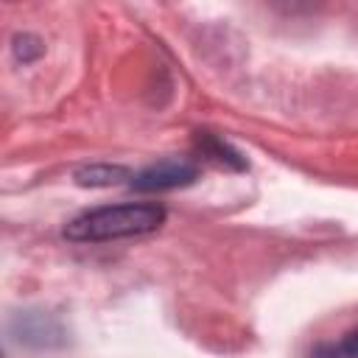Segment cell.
<instances>
[{"mask_svg": "<svg viewBox=\"0 0 358 358\" xmlns=\"http://www.w3.org/2000/svg\"><path fill=\"white\" fill-rule=\"evenodd\" d=\"M165 221V207L157 201H126V204H106L76 215L64 227V238L76 243H98V241H117L148 235L159 229Z\"/></svg>", "mask_w": 358, "mask_h": 358, "instance_id": "cell-1", "label": "cell"}, {"mask_svg": "<svg viewBox=\"0 0 358 358\" xmlns=\"http://www.w3.org/2000/svg\"><path fill=\"white\" fill-rule=\"evenodd\" d=\"M196 179H199V168L193 162H187V159H159V162L143 168L140 173H134L129 187L137 190V193H162V190L193 185Z\"/></svg>", "mask_w": 358, "mask_h": 358, "instance_id": "cell-2", "label": "cell"}, {"mask_svg": "<svg viewBox=\"0 0 358 358\" xmlns=\"http://www.w3.org/2000/svg\"><path fill=\"white\" fill-rule=\"evenodd\" d=\"M76 185L81 187H112V185H123L131 182V171L123 165H109V162H92L84 165L73 173Z\"/></svg>", "mask_w": 358, "mask_h": 358, "instance_id": "cell-3", "label": "cell"}, {"mask_svg": "<svg viewBox=\"0 0 358 358\" xmlns=\"http://www.w3.org/2000/svg\"><path fill=\"white\" fill-rule=\"evenodd\" d=\"M196 145H199V151H201L204 157H210V159L218 162V165H227V168H235V171H243V168H246V159L241 157V151H235L227 140H221V137H215V134L201 131V134L196 137Z\"/></svg>", "mask_w": 358, "mask_h": 358, "instance_id": "cell-4", "label": "cell"}, {"mask_svg": "<svg viewBox=\"0 0 358 358\" xmlns=\"http://www.w3.org/2000/svg\"><path fill=\"white\" fill-rule=\"evenodd\" d=\"M310 358H358V330L347 333L338 344H319Z\"/></svg>", "mask_w": 358, "mask_h": 358, "instance_id": "cell-5", "label": "cell"}, {"mask_svg": "<svg viewBox=\"0 0 358 358\" xmlns=\"http://www.w3.org/2000/svg\"><path fill=\"white\" fill-rule=\"evenodd\" d=\"M14 56L22 64L25 62H34V59L42 56V42L36 36H31V34H20V36H14Z\"/></svg>", "mask_w": 358, "mask_h": 358, "instance_id": "cell-6", "label": "cell"}]
</instances>
